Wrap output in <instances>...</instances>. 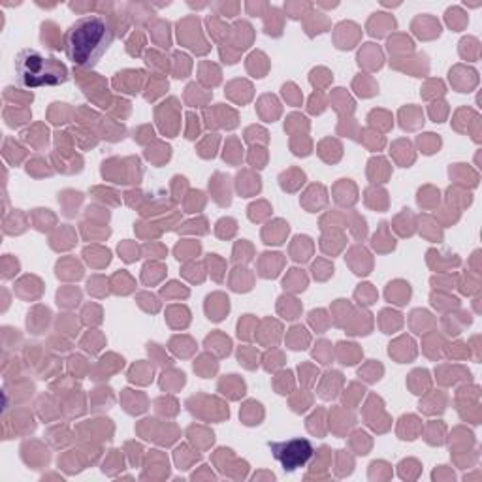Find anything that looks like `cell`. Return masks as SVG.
<instances>
[{
	"label": "cell",
	"instance_id": "1",
	"mask_svg": "<svg viewBox=\"0 0 482 482\" xmlns=\"http://www.w3.org/2000/svg\"><path fill=\"white\" fill-rule=\"evenodd\" d=\"M113 38V27L104 17L85 15L66 30L62 46L68 60L78 68H93L109 49Z\"/></svg>",
	"mask_w": 482,
	"mask_h": 482
},
{
	"label": "cell",
	"instance_id": "2",
	"mask_svg": "<svg viewBox=\"0 0 482 482\" xmlns=\"http://www.w3.org/2000/svg\"><path fill=\"white\" fill-rule=\"evenodd\" d=\"M17 81L28 89L55 87L68 81V70L60 60L44 57L38 49H23L15 57Z\"/></svg>",
	"mask_w": 482,
	"mask_h": 482
},
{
	"label": "cell",
	"instance_id": "3",
	"mask_svg": "<svg viewBox=\"0 0 482 482\" xmlns=\"http://www.w3.org/2000/svg\"><path fill=\"white\" fill-rule=\"evenodd\" d=\"M271 454L277 460L286 473H294L300 467H305L311 462V458L315 456V449L311 441L296 437L290 441L283 442H268Z\"/></svg>",
	"mask_w": 482,
	"mask_h": 482
},
{
	"label": "cell",
	"instance_id": "4",
	"mask_svg": "<svg viewBox=\"0 0 482 482\" xmlns=\"http://www.w3.org/2000/svg\"><path fill=\"white\" fill-rule=\"evenodd\" d=\"M123 469V458H119V450H112V456L104 462L102 471L107 475H115V471Z\"/></svg>",
	"mask_w": 482,
	"mask_h": 482
},
{
	"label": "cell",
	"instance_id": "5",
	"mask_svg": "<svg viewBox=\"0 0 482 482\" xmlns=\"http://www.w3.org/2000/svg\"><path fill=\"white\" fill-rule=\"evenodd\" d=\"M187 452H189L187 447H181V449L175 450V462H177L179 469H189L191 460H196V458H198V454H194V452H192L191 456L187 454Z\"/></svg>",
	"mask_w": 482,
	"mask_h": 482
},
{
	"label": "cell",
	"instance_id": "6",
	"mask_svg": "<svg viewBox=\"0 0 482 482\" xmlns=\"http://www.w3.org/2000/svg\"><path fill=\"white\" fill-rule=\"evenodd\" d=\"M205 345H218V349H220V354H223V356L230 352V339H228V337L218 336V333H215V336H209V337H207Z\"/></svg>",
	"mask_w": 482,
	"mask_h": 482
},
{
	"label": "cell",
	"instance_id": "7",
	"mask_svg": "<svg viewBox=\"0 0 482 482\" xmlns=\"http://www.w3.org/2000/svg\"><path fill=\"white\" fill-rule=\"evenodd\" d=\"M324 100H322V94H315L313 98H311V104H309V112L311 113H320L324 109Z\"/></svg>",
	"mask_w": 482,
	"mask_h": 482
},
{
	"label": "cell",
	"instance_id": "8",
	"mask_svg": "<svg viewBox=\"0 0 482 482\" xmlns=\"http://www.w3.org/2000/svg\"><path fill=\"white\" fill-rule=\"evenodd\" d=\"M198 476H200V475H192V478H194V480H196V478H198ZM204 476H207V478H215V475H213V473H204Z\"/></svg>",
	"mask_w": 482,
	"mask_h": 482
}]
</instances>
